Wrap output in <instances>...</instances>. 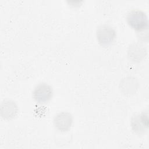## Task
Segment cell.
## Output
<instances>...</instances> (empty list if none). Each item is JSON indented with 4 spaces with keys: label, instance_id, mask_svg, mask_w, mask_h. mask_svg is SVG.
<instances>
[{
    "label": "cell",
    "instance_id": "6da1fadb",
    "mask_svg": "<svg viewBox=\"0 0 149 149\" xmlns=\"http://www.w3.org/2000/svg\"><path fill=\"white\" fill-rule=\"evenodd\" d=\"M126 20L128 24L136 31H140L148 28V17L141 9H133L129 10L126 15Z\"/></svg>",
    "mask_w": 149,
    "mask_h": 149
},
{
    "label": "cell",
    "instance_id": "7a4b0ae2",
    "mask_svg": "<svg viewBox=\"0 0 149 149\" xmlns=\"http://www.w3.org/2000/svg\"><path fill=\"white\" fill-rule=\"evenodd\" d=\"M116 36V32L115 29L109 24H101L96 30L97 40L102 46H108L112 44Z\"/></svg>",
    "mask_w": 149,
    "mask_h": 149
},
{
    "label": "cell",
    "instance_id": "3957f363",
    "mask_svg": "<svg viewBox=\"0 0 149 149\" xmlns=\"http://www.w3.org/2000/svg\"><path fill=\"white\" fill-rule=\"evenodd\" d=\"M52 86L45 82H41L37 84L32 93V96L34 100L40 104L48 102L52 98Z\"/></svg>",
    "mask_w": 149,
    "mask_h": 149
},
{
    "label": "cell",
    "instance_id": "277c9868",
    "mask_svg": "<svg viewBox=\"0 0 149 149\" xmlns=\"http://www.w3.org/2000/svg\"><path fill=\"white\" fill-rule=\"evenodd\" d=\"M148 112H141L132 116L130 126L134 133L139 135H143L148 128Z\"/></svg>",
    "mask_w": 149,
    "mask_h": 149
},
{
    "label": "cell",
    "instance_id": "5b68a950",
    "mask_svg": "<svg viewBox=\"0 0 149 149\" xmlns=\"http://www.w3.org/2000/svg\"><path fill=\"white\" fill-rule=\"evenodd\" d=\"M73 116L67 111L58 112L53 118L55 127L59 131L66 132L69 130L73 123Z\"/></svg>",
    "mask_w": 149,
    "mask_h": 149
},
{
    "label": "cell",
    "instance_id": "8992f818",
    "mask_svg": "<svg viewBox=\"0 0 149 149\" xmlns=\"http://www.w3.org/2000/svg\"><path fill=\"white\" fill-rule=\"evenodd\" d=\"M18 111L17 105L12 100H5L1 104V115L3 119L10 120L14 118Z\"/></svg>",
    "mask_w": 149,
    "mask_h": 149
},
{
    "label": "cell",
    "instance_id": "52a82bcc",
    "mask_svg": "<svg viewBox=\"0 0 149 149\" xmlns=\"http://www.w3.org/2000/svg\"><path fill=\"white\" fill-rule=\"evenodd\" d=\"M147 55L146 48L139 43L130 44L127 49L128 58L133 62H140Z\"/></svg>",
    "mask_w": 149,
    "mask_h": 149
},
{
    "label": "cell",
    "instance_id": "ba28073f",
    "mask_svg": "<svg viewBox=\"0 0 149 149\" xmlns=\"http://www.w3.org/2000/svg\"><path fill=\"white\" fill-rule=\"evenodd\" d=\"M119 87L124 94H131L137 90L139 83L137 79L133 77H126L120 81Z\"/></svg>",
    "mask_w": 149,
    "mask_h": 149
}]
</instances>
